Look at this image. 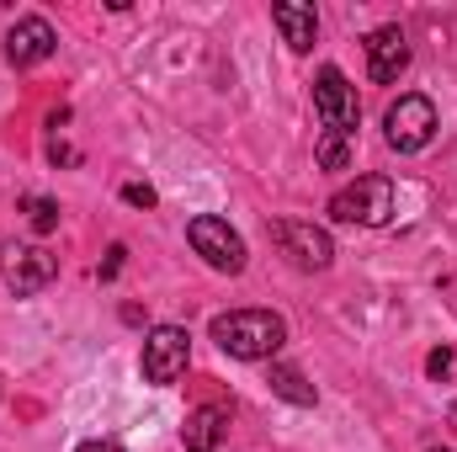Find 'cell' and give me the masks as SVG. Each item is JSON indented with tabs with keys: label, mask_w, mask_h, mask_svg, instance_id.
<instances>
[{
	"label": "cell",
	"mask_w": 457,
	"mask_h": 452,
	"mask_svg": "<svg viewBox=\"0 0 457 452\" xmlns=\"http://www.w3.org/2000/svg\"><path fill=\"white\" fill-rule=\"evenodd\" d=\"M187 239H192V250L213 266V272H245V239L228 229V219H213V213H197L192 224H187Z\"/></svg>",
	"instance_id": "obj_7"
},
{
	"label": "cell",
	"mask_w": 457,
	"mask_h": 452,
	"mask_svg": "<svg viewBox=\"0 0 457 452\" xmlns=\"http://www.w3.org/2000/svg\"><path fill=\"white\" fill-rule=\"evenodd\" d=\"M453 426H457V405H453Z\"/></svg>",
	"instance_id": "obj_20"
},
{
	"label": "cell",
	"mask_w": 457,
	"mask_h": 452,
	"mask_svg": "<svg viewBox=\"0 0 457 452\" xmlns=\"http://www.w3.org/2000/svg\"><path fill=\"white\" fill-rule=\"evenodd\" d=\"M213 340L224 346L228 356H239V362H266V356L282 351L287 325L271 309H228V314L213 320Z\"/></svg>",
	"instance_id": "obj_1"
},
{
	"label": "cell",
	"mask_w": 457,
	"mask_h": 452,
	"mask_svg": "<svg viewBox=\"0 0 457 452\" xmlns=\"http://www.w3.org/2000/svg\"><path fill=\"white\" fill-rule=\"evenodd\" d=\"M330 219L356 229H378L394 219V181L388 176H356L351 187H341L330 197Z\"/></svg>",
	"instance_id": "obj_2"
},
{
	"label": "cell",
	"mask_w": 457,
	"mask_h": 452,
	"mask_svg": "<svg viewBox=\"0 0 457 452\" xmlns=\"http://www.w3.org/2000/svg\"><path fill=\"white\" fill-rule=\"evenodd\" d=\"M187 362H192V336L181 325H154L144 336V383L170 389L187 372Z\"/></svg>",
	"instance_id": "obj_6"
},
{
	"label": "cell",
	"mask_w": 457,
	"mask_h": 452,
	"mask_svg": "<svg viewBox=\"0 0 457 452\" xmlns=\"http://www.w3.org/2000/svg\"><path fill=\"white\" fill-rule=\"evenodd\" d=\"M431 452H453V448H431Z\"/></svg>",
	"instance_id": "obj_21"
},
{
	"label": "cell",
	"mask_w": 457,
	"mask_h": 452,
	"mask_svg": "<svg viewBox=\"0 0 457 452\" xmlns=\"http://www.w3.org/2000/svg\"><path fill=\"white\" fill-rule=\"evenodd\" d=\"M404 70H410V38L399 27L367 32V75H372V86H394Z\"/></svg>",
	"instance_id": "obj_10"
},
{
	"label": "cell",
	"mask_w": 457,
	"mask_h": 452,
	"mask_svg": "<svg viewBox=\"0 0 457 452\" xmlns=\"http://www.w3.org/2000/svg\"><path fill=\"white\" fill-rule=\"evenodd\" d=\"M271 239H277V250H282L298 272H325V266L336 261L330 229H320L314 219H277V224H271Z\"/></svg>",
	"instance_id": "obj_4"
},
{
	"label": "cell",
	"mask_w": 457,
	"mask_h": 452,
	"mask_svg": "<svg viewBox=\"0 0 457 452\" xmlns=\"http://www.w3.org/2000/svg\"><path fill=\"white\" fill-rule=\"evenodd\" d=\"M54 272H59V261H54L43 245H5V250H0V277H5V288H11L16 298L43 293V288L54 282Z\"/></svg>",
	"instance_id": "obj_8"
},
{
	"label": "cell",
	"mask_w": 457,
	"mask_h": 452,
	"mask_svg": "<svg viewBox=\"0 0 457 452\" xmlns=\"http://www.w3.org/2000/svg\"><path fill=\"white\" fill-rule=\"evenodd\" d=\"M122 255H128L122 245H112V250H107V261H102V282H112L117 272H122Z\"/></svg>",
	"instance_id": "obj_18"
},
{
	"label": "cell",
	"mask_w": 457,
	"mask_h": 452,
	"mask_svg": "<svg viewBox=\"0 0 457 452\" xmlns=\"http://www.w3.org/2000/svg\"><path fill=\"white\" fill-rule=\"evenodd\" d=\"M54 48H59V32H54L48 16H21V21L5 32V59H11V70L43 64V59H54Z\"/></svg>",
	"instance_id": "obj_9"
},
{
	"label": "cell",
	"mask_w": 457,
	"mask_h": 452,
	"mask_svg": "<svg viewBox=\"0 0 457 452\" xmlns=\"http://www.w3.org/2000/svg\"><path fill=\"white\" fill-rule=\"evenodd\" d=\"M436 107H431V96H399L388 117H383V138H388V149H399V155H420L431 138H436Z\"/></svg>",
	"instance_id": "obj_3"
},
{
	"label": "cell",
	"mask_w": 457,
	"mask_h": 452,
	"mask_svg": "<svg viewBox=\"0 0 457 452\" xmlns=\"http://www.w3.org/2000/svg\"><path fill=\"white\" fill-rule=\"evenodd\" d=\"M266 383H271V394L287 399V405H314V399H320L314 383H309L298 367H287V362H271V378H266Z\"/></svg>",
	"instance_id": "obj_13"
},
{
	"label": "cell",
	"mask_w": 457,
	"mask_h": 452,
	"mask_svg": "<svg viewBox=\"0 0 457 452\" xmlns=\"http://www.w3.org/2000/svg\"><path fill=\"white\" fill-rule=\"evenodd\" d=\"M314 113H320V122H325V133H336V138H351V133H356V122H361L356 86L345 80L336 64H325V70H320V80H314Z\"/></svg>",
	"instance_id": "obj_5"
},
{
	"label": "cell",
	"mask_w": 457,
	"mask_h": 452,
	"mask_svg": "<svg viewBox=\"0 0 457 452\" xmlns=\"http://www.w3.org/2000/svg\"><path fill=\"white\" fill-rule=\"evenodd\" d=\"M21 213L32 219V229H43V234L59 224V203L54 197H21Z\"/></svg>",
	"instance_id": "obj_14"
},
{
	"label": "cell",
	"mask_w": 457,
	"mask_h": 452,
	"mask_svg": "<svg viewBox=\"0 0 457 452\" xmlns=\"http://www.w3.org/2000/svg\"><path fill=\"white\" fill-rule=\"evenodd\" d=\"M224 431H228V405H203V410L187 415L181 442H187V452H213L224 442Z\"/></svg>",
	"instance_id": "obj_12"
},
{
	"label": "cell",
	"mask_w": 457,
	"mask_h": 452,
	"mask_svg": "<svg viewBox=\"0 0 457 452\" xmlns=\"http://www.w3.org/2000/svg\"><path fill=\"white\" fill-rule=\"evenodd\" d=\"M271 21H277L282 43H287L293 54H309V48H314V38H320V16H314V5L277 0V5H271Z\"/></svg>",
	"instance_id": "obj_11"
},
{
	"label": "cell",
	"mask_w": 457,
	"mask_h": 452,
	"mask_svg": "<svg viewBox=\"0 0 457 452\" xmlns=\"http://www.w3.org/2000/svg\"><path fill=\"white\" fill-rule=\"evenodd\" d=\"M122 203H133V208H154V187H149V181H128V187H122Z\"/></svg>",
	"instance_id": "obj_16"
},
{
	"label": "cell",
	"mask_w": 457,
	"mask_h": 452,
	"mask_svg": "<svg viewBox=\"0 0 457 452\" xmlns=\"http://www.w3.org/2000/svg\"><path fill=\"white\" fill-rule=\"evenodd\" d=\"M320 165H325V171H345V165H351L345 138H336V133H325V138H320Z\"/></svg>",
	"instance_id": "obj_15"
},
{
	"label": "cell",
	"mask_w": 457,
	"mask_h": 452,
	"mask_svg": "<svg viewBox=\"0 0 457 452\" xmlns=\"http://www.w3.org/2000/svg\"><path fill=\"white\" fill-rule=\"evenodd\" d=\"M426 372H431V378H447V372H453V351H447V346L431 351V356H426Z\"/></svg>",
	"instance_id": "obj_17"
},
{
	"label": "cell",
	"mask_w": 457,
	"mask_h": 452,
	"mask_svg": "<svg viewBox=\"0 0 457 452\" xmlns=\"http://www.w3.org/2000/svg\"><path fill=\"white\" fill-rule=\"evenodd\" d=\"M75 452H128V448H117L112 437H96V442H80Z\"/></svg>",
	"instance_id": "obj_19"
}]
</instances>
